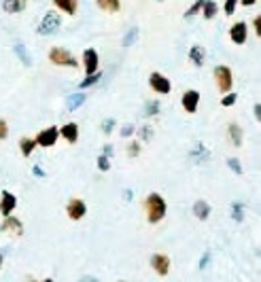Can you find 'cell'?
Returning a JSON list of instances; mask_svg holds the SVG:
<instances>
[{
	"label": "cell",
	"instance_id": "6da1fadb",
	"mask_svg": "<svg viewBox=\"0 0 261 282\" xmlns=\"http://www.w3.org/2000/svg\"><path fill=\"white\" fill-rule=\"evenodd\" d=\"M144 213H147V221L149 225H157V223H162L168 215V202H166V197L162 193H149L147 197H144Z\"/></svg>",
	"mask_w": 261,
	"mask_h": 282
},
{
	"label": "cell",
	"instance_id": "7a4b0ae2",
	"mask_svg": "<svg viewBox=\"0 0 261 282\" xmlns=\"http://www.w3.org/2000/svg\"><path fill=\"white\" fill-rule=\"evenodd\" d=\"M60 28H62V13L55 11V9H51V11H47L45 15H42V19L38 24V34H42V36H53V34H57V30H60Z\"/></svg>",
	"mask_w": 261,
	"mask_h": 282
},
{
	"label": "cell",
	"instance_id": "3957f363",
	"mask_svg": "<svg viewBox=\"0 0 261 282\" xmlns=\"http://www.w3.org/2000/svg\"><path fill=\"white\" fill-rule=\"evenodd\" d=\"M212 77H214V83H216V89H219L223 96L234 89V73H231L229 66H225V64L214 66Z\"/></svg>",
	"mask_w": 261,
	"mask_h": 282
},
{
	"label": "cell",
	"instance_id": "277c9868",
	"mask_svg": "<svg viewBox=\"0 0 261 282\" xmlns=\"http://www.w3.org/2000/svg\"><path fill=\"white\" fill-rule=\"evenodd\" d=\"M49 62L53 66H66V68H79L77 55H72L64 47H51L49 49Z\"/></svg>",
	"mask_w": 261,
	"mask_h": 282
},
{
	"label": "cell",
	"instance_id": "5b68a950",
	"mask_svg": "<svg viewBox=\"0 0 261 282\" xmlns=\"http://www.w3.org/2000/svg\"><path fill=\"white\" fill-rule=\"evenodd\" d=\"M57 140H60V130H57V125H49V128H42L36 138H34V143L36 147H42V149H51L57 145Z\"/></svg>",
	"mask_w": 261,
	"mask_h": 282
},
{
	"label": "cell",
	"instance_id": "8992f818",
	"mask_svg": "<svg viewBox=\"0 0 261 282\" xmlns=\"http://www.w3.org/2000/svg\"><path fill=\"white\" fill-rule=\"evenodd\" d=\"M149 87H151V91H155L159 96H168L172 91V83L162 73H151L149 75Z\"/></svg>",
	"mask_w": 261,
	"mask_h": 282
},
{
	"label": "cell",
	"instance_id": "52a82bcc",
	"mask_svg": "<svg viewBox=\"0 0 261 282\" xmlns=\"http://www.w3.org/2000/svg\"><path fill=\"white\" fill-rule=\"evenodd\" d=\"M66 215L70 221H81L85 219L87 215V204L85 200H81V197H70V200L66 202Z\"/></svg>",
	"mask_w": 261,
	"mask_h": 282
},
{
	"label": "cell",
	"instance_id": "ba28073f",
	"mask_svg": "<svg viewBox=\"0 0 261 282\" xmlns=\"http://www.w3.org/2000/svg\"><path fill=\"white\" fill-rule=\"evenodd\" d=\"M0 231L9 233L13 238H19V236H24V223H21V219L13 217V215L11 217H5L3 223H0Z\"/></svg>",
	"mask_w": 261,
	"mask_h": 282
},
{
	"label": "cell",
	"instance_id": "9c48e42d",
	"mask_svg": "<svg viewBox=\"0 0 261 282\" xmlns=\"http://www.w3.org/2000/svg\"><path fill=\"white\" fill-rule=\"evenodd\" d=\"M151 270L157 274V276H168L170 274V257L166 255V252H155V255H151Z\"/></svg>",
	"mask_w": 261,
	"mask_h": 282
},
{
	"label": "cell",
	"instance_id": "30bf717a",
	"mask_svg": "<svg viewBox=\"0 0 261 282\" xmlns=\"http://www.w3.org/2000/svg\"><path fill=\"white\" fill-rule=\"evenodd\" d=\"M98 66H100V55L94 47H87L83 51V70H85V77L87 75H96L98 73Z\"/></svg>",
	"mask_w": 261,
	"mask_h": 282
},
{
	"label": "cell",
	"instance_id": "8fae6325",
	"mask_svg": "<svg viewBox=\"0 0 261 282\" xmlns=\"http://www.w3.org/2000/svg\"><path fill=\"white\" fill-rule=\"evenodd\" d=\"M229 38H231V43L242 47L246 40H249V26H246L244 21H236V24H231L229 28Z\"/></svg>",
	"mask_w": 261,
	"mask_h": 282
},
{
	"label": "cell",
	"instance_id": "7c38bea8",
	"mask_svg": "<svg viewBox=\"0 0 261 282\" xmlns=\"http://www.w3.org/2000/svg\"><path fill=\"white\" fill-rule=\"evenodd\" d=\"M181 106L187 115H193L198 112V106H200V91L198 89H187L183 96H181Z\"/></svg>",
	"mask_w": 261,
	"mask_h": 282
},
{
	"label": "cell",
	"instance_id": "4fadbf2b",
	"mask_svg": "<svg viewBox=\"0 0 261 282\" xmlns=\"http://www.w3.org/2000/svg\"><path fill=\"white\" fill-rule=\"evenodd\" d=\"M15 208H17V197L13 195L11 191H3L0 193V215L5 217H11L13 213H15Z\"/></svg>",
	"mask_w": 261,
	"mask_h": 282
},
{
	"label": "cell",
	"instance_id": "5bb4252c",
	"mask_svg": "<svg viewBox=\"0 0 261 282\" xmlns=\"http://www.w3.org/2000/svg\"><path fill=\"white\" fill-rule=\"evenodd\" d=\"M57 130H60V138L66 140L68 145H77L79 143V123L68 121V123H64L62 128H57Z\"/></svg>",
	"mask_w": 261,
	"mask_h": 282
},
{
	"label": "cell",
	"instance_id": "9a60e30c",
	"mask_svg": "<svg viewBox=\"0 0 261 282\" xmlns=\"http://www.w3.org/2000/svg\"><path fill=\"white\" fill-rule=\"evenodd\" d=\"M53 9L64 13V15H77L79 13V0H53Z\"/></svg>",
	"mask_w": 261,
	"mask_h": 282
},
{
	"label": "cell",
	"instance_id": "2e32d148",
	"mask_svg": "<svg viewBox=\"0 0 261 282\" xmlns=\"http://www.w3.org/2000/svg\"><path fill=\"white\" fill-rule=\"evenodd\" d=\"M28 9V0H3V11L7 15H17Z\"/></svg>",
	"mask_w": 261,
	"mask_h": 282
},
{
	"label": "cell",
	"instance_id": "e0dca14e",
	"mask_svg": "<svg viewBox=\"0 0 261 282\" xmlns=\"http://www.w3.org/2000/svg\"><path fill=\"white\" fill-rule=\"evenodd\" d=\"M189 62H191L193 66L202 68V66H204V62H206V49L202 47V45L189 47Z\"/></svg>",
	"mask_w": 261,
	"mask_h": 282
},
{
	"label": "cell",
	"instance_id": "ac0fdd59",
	"mask_svg": "<svg viewBox=\"0 0 261 282\" xmlns=\"http://www.w3.org/2000/svg\"><path fill=\"white\" fill-rule=\"evenodd\" d=\"M227 134H229L231 145H234L236 149L242 147V143H244V132H242V128H240L238 123H229L227 125Z\"/></svg>",
	"mask_w": 261,
	"mask_h": 282
},
{
	"label": "cell",
	"instance_id": "d6986e66",
	"mask_svg": "<svg viewBox=\"0 0 261 282\" xmlns=\"http://www.w3.org/2000/svg\"><path fill=\"white\" fill-rule=\"evenodd\" d=\"M193 215H195V219H200V221H208V217H210V204L206 202V200H198L195 204H193Z\"/></svg>",
	"mask_w": 261,
	"mask_h": 282
},
{
	"label": "cell",
	"instance_id": "ffe728a7",
	"mask_svg": "<svg viewBox=\"0 0 261 282\" xmlns=\"http://www.w3.org/2000/svg\"><path fill=\"white\" fill-rule=\"evenodd\" d=\"M85 104V93L83 91H77V93H70L68 98H66V108L70 110V112H75L79 106H83Z\"/></svg>",
	"mask_w": 261,
	"mask_h": 282
},
{
	"label": "cell",
	"instance_id": "44dd1931",
	"mask_svg": "<svg viewBox=\"0 0 261 282\" xmlns=\"http://www.w3.org/2000/svg\"><path fill=\"white\" fill-rule=\"evenodd\" d=\"M202 17H204L206 21H210V19H214L216 17V13H219V7H216V3L214 0H204V5H202Z\"/></svg>",
	"mask_w": 261,
	"mask_h": 282
},
{
	"label": "cell",
	"instance_id": "7402d4cb",
	"mask_svg": "<svg viewBox=\"0 0 261 282\" xmlns=\"http://www.w3.org/2000/svg\"><path fill=\"white\" fill-rule=\"evenodd\" d=\"M17 147H19V153L24 155V157H30V155L34 153V149H36V143H34V138L24 136V138H19Z\"/></svg>",
	"mask_w": 261,
	"mask_h": 282
},
{
	"label": "cell",
	"instance_id": "603a6c76",
	"mask_svg": "<svg viewBox=\"0 0 261 282\" xmlns=\"http://www.w3.org/2000/svg\"><path fill=\"white\" fill-rule=\"evenodd\" d=\"M96 5L104 13H119L121 11V0H96Z\"/></svg>",
	"mask_w": 261,
	"mask_h": 282
},
{
	"label": "cell",
	"instance_id": "cb8c5ba5",
	"mask_svg": "<svg viewBox=\"0 0 261 282\" xmlns=\"http://www.w3.org/2000/svg\"><path fill=\"white\" fill-rule=\"evenodd\" d=\"M100 79H102V73H100V70H98L96 75H87V77L83 79V83H79V91H83V89H87V87L96 85V83H98Z\"/></svg>",
	"mask_w": 261,
	"mask_h": 282
},
{
	"label": "cell",
	"instance_id": "d4e9b609",
	"mask_svg": "<svg viewBox=\"0 0 261 282\" xmlns=\"http://www.w3.org/2000/svg\"><path fill=\"white\" fill-rule=\"evenodd\" d=\"M244 204L242 202H234L231 204V219H234L236 223H242L244 221Z\"/></svg>",
	"mask_w": 261,
	"mask_h": 282
},
{
	"label": "cell",
	"instance_id": "484cf974",
	"mask_svg": "<svg viewBox=\"0 0 261 282\" xmlns=\"http://www.w3.org/2000/svg\"><path fill=\"white\" fill-rule=\"evenodd\" d=\"M151 138H153V128L151 125H142L138 130V143H151Z\"/></svg>",
	"mask_w": 261,
	"mask_h": 282
},
{
	"label": "cell",
	"instance_id": "4316f807",
	"mask_svg": "<svg viewBox=\"0 0 261 282\" xmlns=\"http://www.w3.org/2000/svg\"><path fill=\"white\" fill-rule=\"evenodd\" d=\"M202 5H204V0H195V3H193L189 9H187V11H185V19H191V17H195L198 13L202 11Z\"/></svg>",
	"mask_w": 261,
	"mask_h": 282
},
{
	"label": "cell",
	"instance_id": "83f0119b",
	"mask_svg": "<svg viewBox=\"0 0 261 282\" xmlns=\"http://www.w3.org/2000/svg\"><path fill=\"white\" fill-rule=\"evenodd\" d=\"M227 166H229V170L234 172V174H238V176L244 172V170H242V163H240L238 157H229V159H227Z\"/></svg>",
	"mask_w": 261,
	"mask_h": 282
},
{
	"label": "cell",
	"instance_id": "f1b7e54d",
	"mask_svg": "<svg viewBox=\"0 0 261 282\" xmlns=\"http://www.w3.org/2000/svg\"><path fill=\"white\" fill-rule=\"evenodd\" d=\"M236 100H238V93H236V91H229V93H225V96L221 98V106H234Z\"/></svg>",
	"mask_w": 261,
	"mask_h": 282
},
{
	"label": "cell",
	"instance_id": "f546056e",
	"mask_svg": "<svg viewBox=\"0 0 261 282\" xmlns=\"http://www.w3.org/2000/svg\"><path fill=\"white\" fill-rule=\"evenodd\" d=\"M98 170L100 172H108L111 170V159L108 157H104V155H98Z\"/></svg>",
	"mask_w": 261,
	"mask_h": 282
},
{
	"label": "cell",
	"instance_id": "4dcf8cb0",
	"mask_svg": "<svg viewBox=\"0 0 261 282\" xmlns=\"http://www.w3.org/2000/svg\"><path fill=\"white\" fill-rule=\"evenodd\" d=\"M140 155V143L138 140H132V143H129V147H127V157H138Z\"/></svg>",
	"mask_w": 261,
	"mask_h": 282
},
{
	"label": "cell",
	"instance_id": "1f68e13d",
	"mask_svg": "<svg viewBox=\"0 0 261 282\" xmlns=\"http://www.w3.org/2000/svg\"><path fill=\"white\" fill-rule=\"evenodd\" d=\"M115 123H117V121H115L113 117H106V119L102 121V134H104V136H111V134H113Z\"/></svg>",
	"mask_w": 261,
	"mask_h": 282
},
{
	"label": "cell",
	"instance_id": "d6a6232c",
	"mask_svg": "<svg viewBox=\"0 0 261 282\" xmlns=\"http://www.w3.org/2000/svg\"><path fill=\"white\" fill-rule=\"evenodd\" d=\"M15 53L19 55L21 64H26V66H30V64H32V60H30V58H28V55H26V51H24V45H21V43H17V45H15Z\"/></svg>",
	"mask_w": 261,
	"mask_h": 282
},
{
	"label": "cell",
	"instance_id": "836d02e7",
	"mask_svg": "<svg viewBox=\"0 0 261 282\" xmlns=\"http://www.w3.org/2000/svg\"><path fill=\"white\" fill-rule=\"evenodd\" d=\"M236 7H238V0H225L223 13H225V15H234V13H236Z\"/></svg>",
	"mask_w": 261,
	"mask_h": 282
},
{
	"label": "cell",
	"instance_id": "e575fe53",
	"mask_svg": "<svg viewBox=\"0 0 261 282\" xmlns=\"http://www.w3.org/2000/svg\"><path fill=\"white\" fill-rule=\"evenodd\" d=\"M157 112H159V102H157V100L149 102V104H147V117H155Z\"/></svg>",
	"mask_w": 261,
	"mask_h": 282
},
{
	"label": "cell",
	"instance_id": "d590c367",
	"mask_svg": "<svg viewBox=\"0 0 261 282\" xmlns=\"http://www.w3.org/2000/svg\"><path fill=\"white\" fill-rule=\"evenodd\" d=\"M134 132H136V128H134L132 123H125L123 128H121V136H123V138H132V136H134Z\"/></svg>",
	"mask_w": 261,
	"mask_h": 282
},
{
	"label": "cell",
	"instance_id": "8d00e7d4",
	"mask_svg": "<svg viewBox=\"0 0 261 282\" xmlns=\"http://www.w3.org/2000/svg\"><path fill=\"white\" fill-rule=\"evenodd\" d=\"M9 138V123L7 119H0V140H7Z\"/></svg>",
	"mask_w": 261,
	"mask_h": 282
},
{
	"label": "cell",
	"instance_id": "74e56055",
	"mask_svg": "<svg viewBox=\"0 0 261 282\" xmlns=\"http://www.w3.org/2000/svg\"><path fill=\"white\" fill-rule=\"evenodd\" d=\"M253 30H255L257 36H261V15H255V19H253Z\"/></svg>",
	"mask_w": 261,
	"mask_h": 282
},
{
	"label": "cell",
	"instance_id": "f35d334b",
	"mask_svg": "<svg viewBox=\"0 0 261 282\" xmlns=\"http://www.w3.org/2000/svg\"><path fill=\"white\" fill-rule=\"evenodd\" d=\"M208 261H210V252H204V257H202V261H200V270H204V267L208 265Z\"/></svg>",
	"mask_w": 261,
	"mask_h": 282
},
{
	"label": "cell",
	"instance_id": "ab89813d",
	"mask_svg": "<svg viewBox=\"0 0 261 282\" xmlns=\"http://www.w3.org/2000/svg\"><path fill=\"white\" fill-rule=\"evenodd\" d=\"M134 38H136V30H132V34H127V36L123 38V47H127V45H129V43H132V40H134Z\"/></svg>",
	"mask_w": 261,
	"mask_h": 282
},
{
	"label": "cell",
	"instance_id": "60d3db41",
	"mask_svg": "<svg viewBox=\"0 0 261 282\" xmlns=\"http://www.w3.org/2000/svg\"><path fill=\"white\" fill-rule=\"evenodd\" d=\"M259 3V0H238V5H242V7H255Z\"/></svg>",
	"mask_w": 261,
	"mask_h": 282
},
{
	"label": "cell",
	"instance_id": "b9f144b4",
	"mask_svg": "<svg viewBox=\"0 0 261 282\" xmlns=\"http://www.w3.org/2000/svg\"><path fill=\"white\" fill-rule=\"evenodd\" d=\"M113 153H115V151H113V147H111V145H104V153H102L104 157H108V159H111V157H113Z\"/></svg>",
	"mask_w": 261,
	"mask_h": 282
},
{
	"label": "cell",
	"instance_id": "7bdbcfd3",
	"mask_svg": "<svg viewBox=\"0 0 261 282\" xmlns=\"http://www.w3.org/2000/svg\"><path fill=\"white\" fill-rule=\"evenodd\" d=\"M253 112H255V119H257V121H261V106H259V104H255Z\"/></svg>",
	"mask_w": 261,
	"mask_h": 282
},
{
	"label": "cell",
	"instance_id": "ee69618b",
	"mask_svg": "<svg viewBox=\"0 0 261 282\" xmlns=\"http://www.w3.org/2000/svg\"><path fill=\"white\" fill-rule=\"evenodd\" d=\"M32 172H34L36 176H40V178H42V176H45V172H42V170H40V168H38V166H34V170H32Z\"/></svg>",
	"mask_w": 261,
	"mask_h": 282
},
{
	"label": "cell",
	"instance_id": "f6af8a7d",
	"mask_svg": "<svg viewBox=\"0 0 261 282\" xmlns=\"http://www.w3.org/2000/svg\"><path fill=\"white\" fill-rule=\"evenodd\" d=\"M123 197H125V200H132V191L125 189V191H123Z\"/></svg>",
	"mask_w": 261,
	"mask_h": 282
},
{
	"label": "cell",
	"instance_id": "bcb514c9",
	"mask_svg": "<svg viewBox=\"0 0 261 282\" xmlns=\"http://www.w3.org/2000/svg\"><path fill=\"white\" fill-rule=\"evenodd\" d=\"M79 282H98V280H96V278H81Z\"/></svg>",
	"mask_w": 261,
	"mask_h": 282
},
{
	"label": "cell",
	"instance_id": "7dc6e473",
	"mask_svg": "<svg viewBox=\"0 0 261 282\" xmlns=\"http://www.w3.org/2000/svg\"><path fill=\"white\" fill-rule=\"evenodd\" d=\"M40 282H55L53 278H45V280H40Z\"/></svg>",
	"mask_w": 261,
	"mask_h": 282
},
{
	"label": "cell",
	"instance_id": "c3c4849f",
	"mask_svg": "<svg viewBox=\"0 0 261 282\" xmlns=\"http://www.w3.org/2000/svg\"><path fill=\"white\" fill-rule=\"evenodd\" d=\"M28 282H36V280L34 278H28Z\"/></svg>",
	"mask_w": 261,
	"mask_h": 282
},
{
	"label": "cell",
	"instance_id": "681fc988",
	"mask_svg": "<svg viewBox=\"0 0 261 282\" xmlns=\"http://www.w3.org/2000/svg\"><path fill=\"white\" fill-rule=\"evenodd\" d=\"M0 267H3V255H0Z\"/></svg>",
	"mask_w": 261,
	"mask_h": 282
},
{
	"label": "cell",
	"instance_id": "f907efd6",
	"mask_svg": "<svg viewBox=\"0 0 261 282\" xmlns=\"http://www.w3.org/2000/svg\"><path fill=\"white\" fill-rule=\"evenodd\" d=\"M157 3H164V0H157Z\"/></svg>",
	"mask_w": 261,
	"mask_h": 282
},
{
	"label": "cell",
	"instance_id": "816d5d0a",
	"mask_svg": "<svg viewBox=\"0 0 261 282\" xmlns=\"http://www.w3.org/2000/svg\"><path fill=\"white\" fill-rule=\"evenodd\" d=\"M119 282H123V280H119Z\"/></svg>",
	"mask_w": 261,
	"mask_h": 282
}]
</instances>
